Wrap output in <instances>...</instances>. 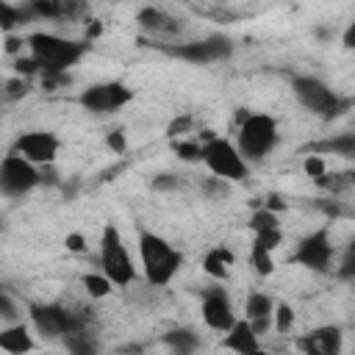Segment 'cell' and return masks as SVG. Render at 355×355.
Wrapping results in <instances>:
<instances>
[{"instance_id": "1", "label": "cell", "mask_w": 355, "mask_h": 355, "mask_svg": "<svg viewBox=\"0 0 355 355\" xmlns=\"http://www.w3.org/2000/svg\"><path fill=\"white\" fill-rule=\"evenodd\" d=\"M139 255L150 286H166L175 277V272L183 266V255L153 230H139Z\"/></svg>"}, {"instance_id": "2", "label": "cell", "mask_w": 355, "mask_h": 355, "mask_svg": "<svg viewBox=\"0 0 355 355\" xmlns=\"http://www.w3.org/2000/svg\"><path fill=\"white\" fill-rule=\"evenodd\" d=\"M25 44L31 47V55L42 64V72H67V67L78 64L89 47L83 42H69L53 33H31Z\"/></svg>"}, {"instance_id": "3", "label": "cell", "mask_w": 355, "mask_h": 355, "mask_svg": "<svg viewBox=\"0 0 355 355\" xmlns=\"http://www.w3.org/2000/svg\"><path fill=\"white\" fill-rule=\"evenodd\" d=\"M277 144V125L266 114H250L239 128V155L250 161L266 158Z\"/></svg>"}, {"instance_id": "4", "label": "cell", "mask_w": 355, "mask_h": 355, "mask_svg": "<svg viewBox=\"0 0 355 355\" xmlns=\"http://www.w3.org/2000/svg\"><path fill=\"white\" fill-rule=\"evenodd\" d=\"M100 266L103 275L114 283V286H130L136 272H133V261L125 250V241L116 230V225H105L103 227V239H100Z\"/></svg>"}, {"instance_id": "5", "label": "cell", "mask_w": 355, "mask_h": 355, "mask_svg": "<svg viewBox=\"0 0 355 355\" xmlns=\"http://www.w3.org/2000/svg\"><path fill=\"white\" fill-rule=\"evenodd\" d=\"M291 89H294V94L300 97V103L305 105V108H311L313 114H322V116H327V119H333V116H338L344 108H349V100H341L338 94H333L322 80H316V78H294L291 80Z\"/></svg>"}, {"instance_id": "6", "label": "cell", "mask_w": 355, "mask_h": 355, "mask_svg": "<svg viewBox=\"0 0 355 355\" xmlns=\"http://www.w3.org/2000/svg\"><path fill=\"white\" fill-rule=\"evenodd\" d=\"M208 169L222 180H244L247 178V161L239 155V150L227 139H211L202 144V158Z\"/></svg>"}, {"instance_id": "7", "label": "cell", "mask_w": 355, "mask_h": 355, "mask_svg": "<svg viewBox=\"0 0 355 355\" xmlns=\"http://www.w3.org/2000/svg\"><path fill=\"white\" fill-rule=\"evenodd\" d=\"M33 186H39V169L28 164L22 155L8 153L0 161V191L6 197H22Z\"/></svg>"}, {"instance_id": "8", "label": "cell", "mask_w": 355, "mask_h": 355, "mask_svg": "<svg viewBox=\"0 0 355 355\" xmlns=\"http://www.w3.org/2000/svg\"><path fill=\"white\" fill-rule=\"evenodd\" d=\"M133 100V92L116 80L111 83H94L89 89H83L78 94V103L86 108V111H94V114H108V111H116L122 105H128Z\"/></svg>"}, {"instance_id": "9", "label": "cell", "mask_w": 355, "mask_h": 355, "mask_svg": "<svg viewBox=\"0 0 355 355\" xmlns=\"http://www.w3.org/2000/svg\"><path fill=\"white\" fill-rule=\"evenodd\" d=\"M294 263L305 266V269H313V272H324L333 261V244H330V230L327 227H319L313 230L311 236H305L300 244H297V252L291 258Z\"/></svg>"}, {"instance_id": "10", "label": "cell", "mask_w": 355, "mask_h": 355, "mask_svg": "<svg viewBox=\"0 0 355 355\" xmlns=\"http://www.w3.org/2000/svg\"><path fill=\"white\" fill-rule=\"evenodd\" d=\"M14 153L22 155L28 164H53L55 161V153H58V139L53 133H44V130H31V133H22L14 144Z\"/></svg>"}, {"instance_id": "11", "label": "cell", "mask_w": 355, "mask_h": 355, "mask_svg": "<svg viewBox=\"0 0 355 355\" xmlns=\"http://www.w3.org/2000/svg\"><path fill=\"white\" fill-rule=\"evenodd\" d=\"M200 311H202V322H205L211 330H219V333H227V330L233 327V322H236L230 297H227V291L219 288V286H214V288H208V291L202 294V308H200Z\"/></svg>"}, {"instance_id": "12", "label": "cell", "mask_w": 355, "mask_h": 355, "mask_svg": "<svg viewBox=\"0 0 355 355\" xmlns=\"http://www.w3.org/2000/svg\"><path fill=\"white\" fill-rule=\"evenodd\" d=\"M31 322L44 338H61L69 330L72 313L64 305H55V302H47V305L44 302H33L31 305Z\"/></svg>"}, {"instance_id": "13", "label": "cell", "mask_w": 355, "mask_h": 355, "mask_svg": "<svg viewBox=\"0 0 355 355\" xmlns=\"http://www.w3.org/2000/svg\"><path fill=\"white\" fill-rule=\"evenodd\" d=\"M233 50L230 39L225 36H211L205 42H191V44H180V47H166L169 55H178V58H186L191 64H208V61H219V58H227Z\"/></svg>"}, {"instance_id": "14", "label": "cell", "mask_w": 355, "mask_h": 355, "mask_svg": "<svg viewBox=\"0 0 355 355\" xmlns=\"http://www.w3.org/2000/svg\"><path fill=\"white\" fill-rule=\"evenodd\" d=\"M222 344H225V349H230L236 355H252L255 349H261L258 347V336L250 330L247 319H236L233 327L227 330V336L222 338Z\"/></svg>"}, {"instance_id": "15", "label": "cell", "mask_w": 355, "mask_h": 355, "mask_svg": "<svg viewBox=\"0 0 355 355\" xmlns=\"http://www.w3.org/2000/svg\"><path fill=\"white\" fill-rule=\"evenodd\" d=\"M0 349H6L8 355H28L33 349V338H31L28 327L17 322V324L0 330Z\"/></svg>"}, {"instance_id": "16", "label": "cell", "mask_w": 355, "mask_h": 355, "mask_svg": "<svg viewBox=\"0 0 355 355\" xmlns=\"http://www.w3.org/2000/svg\"><path fill=\"white\" fill-rule=\"evenodd\" d=\"M136 19H139L141 28L155 31V33H178V31H180V19H175L172 14H166V11H161V8H153V6L141 8Z\"/></svg>"}, {"instance_id": "17", "label": "cell", "mask_w": 355, "mask_h": 355, "mask_svg": "<svg viewBox=\"0 0 355 355\" xmlns=\"http://www.w3.org/2000/svg\"><path fill=\"white\" fill-rule=\"evenodd\" d=\"M322 355H341V347H344V338H341V330L336 324H324V327H316L305 336Z\"/></svg>"}, {"instance_id": "18", "label": "cell", "mask_w": 355, "mask_h": 355, "mask_svg": "<svg viewBox=\"0 0 355 355\" xmlns=\"http://www.w3.org/2000/svg\"><path fill=\"white\" fill-rule=\"evenodd\" d=\"M230 263H233V252L225 250V247H214V250H208L205 258H202L205 275H211V277H216V280H225V277H227V266H230Z\"/></svg>"}, {"instance_id": "19", "label": "cell", "mask_w": 355, "mask_h": 355, "mask_svg": "<svg viewBox=\"0 0 355 355\" xmlns=\"http://www.w3.org/2000/svg\"><path fill=\"white\" fill-rule=\"evenodd\" d=\"M164 344H169L175 355H194V349L200 347V338L189 327H178V330L164 333Z\"/></svg>"}, {"instance_id": "20", "label": "cell", "mask_w": 355, "mask_h": 355, "mask_svg": "<svg viewBox=\"0 0 355 355\" xmlns=\"http://www.w3.org/2000/svg\"><path fill=\"white\" fill-rule=\"evenodd\" d=\"M25 19H33V14H31L28 6L19 8V6H11V3L0 0V31L8 33L14 25H19V22H25Z\"/></svg>"}, {"instance_id": "21", "label": "cell", "mask_w": 355, "mask_h": 355, "mask_svg": "<svg viewBox=\"0 0 355 355\" xmlns=\"http://www.w3.org/2000/svg\"><path fill=\"white\" fill-rule=\"evenodd\" d=\"M247 322H252V319H261V316H272V311H275V300L269 297V294H261V291H255V294H250L247 297Z\"/></svg>"}, {"instance_id": "22", "label": "cell", "mask_w": 355, "mask_h": 355, "mask_svg": "<svg viewBox=\"0 0 355 355\" xmlns=\"http://www.w3.org/2000/svg\"><path fill=\"white\" fill-rule=\"evenodd\" d=\"M83 288H86V294L89 297H94V300H100V297H108L111 294V280L105 277V275H94V272H89V275H83Z\"/></svg>"}, {"instance_id": "23", "label": "cell", "mask_w": 355, "mask_h": 355, "mask_svg": "<svg viewBox=\"0 0 355 355\" xmlns=\"http://www.w3.org/2000/svg\"><path fill=\"white\" fill-rule=\"evenodd\" d=\"M280 241H283L280 227H275V230H263V233H255V239H252V252H272V250H277V247H280Z\"/></svg>"}, {"instance_id": "24", "label": "cell", "mask_w": 355, "mask_h": 355, "mask_svg": "<svg viewBox=\"0 0 355 355\" xmlns=\"http://www.w3.org/2000/svg\"><path fill=\"white\" fill-rule=\"evenodd\" d=\"M319 150H333V153H338V155H344V158H352V155H355V136H352V133H344V136H338V139H330V141L319 144Z\"/></svg>"}, {"instance_id": "25", "label": "cell", "mask_w": 355, "mask_h": 355, "mask_svg": "<svg viewBox=\"0 0 355 355\" xmlns=\"http://www.w3.org/2000/svg\"><path fill=\"white\" fill-rule=\"evenodd\" d=\"M272 313H275V330L277 333H288L294 327V308L288 302H277Z\"/></svg>"}, {"instance_id": "26", "label": "cell", "mask_w": 355, "mask_h": 355, "mask_svg": "<svg viewBox=\"0 0 355 355\" xmlns=\"http://www.w3.org/2000/svg\"><path fill=\"white\" fill-rule=\"evenodd\" d=\"M28 8H31L33 17H47V19L61 17V0H33Z\"/></svg>"}, {"instance_id": "27", "label": "cell", "mask_w": 355, "mask_h": 355, "mask_svg": "<svg viewBox=\"0 0 355 355\" xmlns=\"http://www.w3.org/2000/svg\"><path fill=\"white\" fill-rule=\"evenodd\" d=\"M250 227L255 233H263V230H275L277 227V214L266 211V208H258L252 216H250Z\"/></svg>"}, {"instance_id": "28", "label": "cell", "mask_w": 355, "mask_h": 355, "mask_svg": "<svg viewBox=\"0 0 355 355\" xmlns=\"http://www.w3.org/2000/svg\"><path fill=\"white\" fill-rule=\"evenodd\" d=\"M172 150L180 161H200L202 158V144H197V141H175Z\"/></svg>"}, {"instance_id": "29", "label": "cell", "mask_w": 355, "mask_h": 355, "mask_svg": "<svg viewBox=\"0 0 355 355\" xmlns=\"http://www.w3.org/2000/svg\"><path fill=\"white\" fill-rule=\"evenodd\" d=\"M349 175H322V178H316V186L319 189H327V191H333V194H338V191H344L347 186H349Z\"/></svg>"}, {"instance_id": "30", "label": "cell", "mask_w": 355, "mask_h": 355, "mask_svg": "<svg viewBox=\"0 0 355 355\" xmlns=\"http://www.w3.org/2000/svg\"><path fill=\"white\" fill-rule=\"evenodd\" d=\"M250 261H252V269H255L258 275H272V272H275L272 252H250Z\"/></svg>"}, {"instance_id": "31", "label": "cell", "mask_w": 355, "mask_h": 355, "mask_svg": "<svg viewBox=\"0 0 355 355\" xmlns=\"http://www.w3.org/2000/svg\"><path fill=\"white\" fill-rule=\"evenodd\" d=\"M14 69H17L19 78H28V75L42 72V64H39L33 55H28V58H17V61H14Z\"/></svg>"}, {"instance_id": "32", "label": "cell", "mask_w": 355, "mask_h": 355, "mask_svg": "<svg viewBox=\"0 0 355 355\" xmlns=\"http://www.w3.org/2000/svg\"><path fill=\"white\" fill-rule=\"evenodd\" d=\"M3 94H6L8 100L25 97V94H28V80H25V78H11V80L6 83V89H3Z\"/></svg>"}, {"instance_id": "33", "label": "cell", "mask_w": 355, "mask_h": 355, "mask_svg": "<svg viewBox=\"0 0 355 355\" xmlns=\"http://www.w3.org/2000/svg\"><path fill=\"white\" fill-rule=\"evenodd\" d=\"M69 83V75L67 72H42V86L47 92H55L58 86H67Z\"/></svg>"}, {"instance_id": "34", "label": "cell", "mask_w": 355, "mask_h": 355, "mask_svg": "<svg viewBox=\"0 0 355 355\" xmlns=\"http://www.w3.org/2000/svg\"><path fill=\"white\" fill-rule=\"evenodd\" d=\"M302 169H305V175H308V178H313V180H316V178H322V175L327 172V166H324V161H322L319 155H308V158L302 161Z\"/></svg>"}, {"instance_id": "35", "label": "cell", "mask_w": 355, "mask_h": 355, "mask_svg": "<svg viewBox=\"0 0 355 355\" xmlns=\"http://www.w3.org/2000/svg\"><path fill=\"white\" fill-rule=\"evenodd\" d=\"M202 191H205L208 197H225L230 189H227V180H222V178H208V180L202 183Z\"/></svg>"}, {"instance_id": "36", "label": "cell", "mask_w": 355, "mask_h": 355, "mask_svg": "<svg viewBox=\"0 0 355 355\" xmlns=\"http://www.w3.org/2000/svg\"><path fill=\"white\" fill-rule=\"evenodd\" d=\"M0 316H3V319H8V322H14V324H17V316H19V311H17L14 300H11L6 291H0Z\"/></svg>"}, {"instance_id": "37", "label": "cell", "mask_w": 355, "mask_h": 355, "mask_svg": "<svg viewBox=\"0 0 355 355\" xmlns=\"http://www.w3.org/2000/svg\"><path fill=\"white\" fill-rule=\"evenodd\" d=\"M189 128H191V116H189V114H183V116H178V119H172V122H169L166 136H169V139H175V136H180V133H186Z\"/></svg>"}, {"instance_id": "38", "label": "cell", "mask_w": 355, "mask_h": 355, "mask_svg": "<svg viewBox=\"0 0 355 355\" xmlns=\"http://www.w3.org/2000/svg\"><path fill=\"white\" fill-rule=\"evenodd\" d=\"M105 141H108V147H111L114 153H125V147H128V141H125V133H122V130H111Z\"/></svg>"}, {"instance_id": "39", "label": "cell", "mask_w": 355, "mask_h": 355, "mask_svg": "<svg viewBox=\"0 0 355 355\" xmlns=\"http://www.w3.org/2000/svg\"><path fill=\"white\" fill-rule=\"evenodd\" d=\"M153 186H155V189H161V191H169V189H178V186H180V180H178L175 175H158V178L153 180Z\"/></svg>"}, {"instance_id": "40", "label": "cell", "mask_w": 355, "mask_h": 355, "mask_svg": "<svg viewBox=\"0 0 355 355\" xmlns=\"http://www.w3.org/2000/svg\"><path fill=\"white\" fill-rule=\"evenodd\" d=\"M64 244H67V250H69V252H83V250H86V239H83L80 233H69Z\"/></svg>"}, {"instance_id": "41", "label": "cell", "mask_w": 355, "mask_h": 355, "mask_svg": "<svg viewBox=\"0 0 355 355\" xmlns=\"http://www.w3.org/2000/svg\"><path fill=\"white\" fill-rule=\"evenodd\" d=\"M25 47V39L22 36H6V53L8 55H19Z\"/></svg>"}, {"instance_id": "42", "label": "cell", "mask_w": 355, "mask_h": 355, "mask_svg": "<svg viewBox=\"0 0 355 355\" xmlns=\"http://www.w3.org/2000/svg\"><path fill=\"white\" fill-rule=\"evenodd\" d=\"M39 183H58V175H55V169H53V164H47V166H42L39 169Z\"/></svg>"}, {"instance_id": "43", "label": "cell", "mask_w": 355, "mask_h": 355, "mask_svg": "<svg viewBox=\"0 0 355 355\" xmlns=\"http://www.w3.org/2000/svg\"><path fill=\"white\" fill-rule=\"evenodd\" d=\"M100 33H103V22H100V19H92V22L86 25V36H89V39H97Z\"/></svg>"}, {"instance_id": "44", "label": "cell", "mask_w": 355, "mask_h": 355, "mask_svg": "<svg viewBox=\"0 0 355 355\" xmlns=\"http://www.w3.org/2000/svg\"><path fill=\"white\" fill-rule=\"evenodd\" d=\"M344 47H355V25L347 28V33H344Z\"/></svg>"}, {"instance_id": "45", "label": "cell", "mask_w": 355, "mask_h": 355, "mask_svg": "<svg viewBox=\"0 0 355 355\" xmlns=\"http://www.w3.org/2000/svg\"><path fill=\"white\" fill-rule=\"evenodd\" d=\"M122 352H128V355H139V352H141V347H125Z\"/></svg>"}, {"instance_id": "46", "label": "cell", "mask_w": 355, "mask_h": 355, "mask_svg": "<svg viewBox=\"0 0 355 355\" xmlns=\"http://www.w3.org/2000/svg\"><path fill=\"white\" fill-rule=\"evenodd\" d=\"M252 355H277V352H261V349H258V352H252Z\"/></svg>"}]
</instances>
